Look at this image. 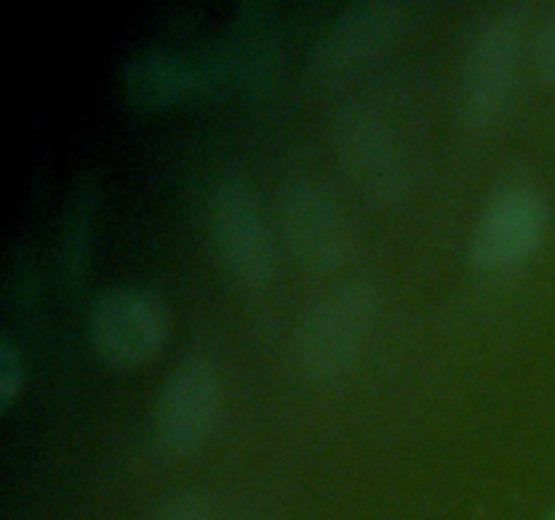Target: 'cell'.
<instances>
[{
	"instance_id": "6da1fadb",
	"label": "cell",
	"mask_w": 555,
	"mask_h": 520,
	"mask_svg": "<svg viewBox=\"0 0 555 520\" xmlns=\"http://www.w3.org/2000/svg\"><path fill=\"white\" fill-rule=\"evenodd\" d=\"M377 317V287L352 276L325 290L298 320L293 358L298 372L312 382L341 377L356 363Z\"/></svg>"
},
{
	"instance_id": "7a4b0ae2",
	"label": "cell",
	"mask_w": 555,
	"mask_h": 520,
	"mask_svg": "<svg viewBox=\"0 0 555 520\" xmlns=\"http://www.w3.org/2000/svg\"><path fill=\"white\" fill-rule=\"evenodd\" d=\"M526 11V3H502L472 27L459 74V117L469 128H486L507 108L524 52Z\"/></svg>"
},
{
	"instance_id": "3957f363",
	"label": "cell",
	"mask_w": 555,
	"mask_h": 520,
	"mask_svg": "<svg viewBox=\"0 0 555 520\" xmlns=\"http://www.w3.org/2000/svg\"><path fill=\"white\" fill-rule=\"evenodd\" d=\"M222 385L209 352L193 350L168 372L150 412V447L179 460L204 447L220 417Z\"/></svg>"
},
{
	"instance_id": "277c9868",
	"label": "cell",
	"mask_w": 555,
	"mask_h": 520,
	"mask_svg": "<svg viewBox=\"0 0 555 520\" xmlns=\"http://www.w3.org/2000/svg\"><path fill=\"white\" fill-rule=\"evenodd\" d=\"M406 25L399 0H356L331 20L312 43L304 76L312 87H336L350 81L393 49Z\"/></svg>"
},
{
	"instance_id": "5b68a950",
	"label": "cell",
	"mask_w": 555,
	"mask_h": 520,
	"mask_svg": "<svg viewBox=\"0 0 555 520\" xmlns=\"http://www.w3.org/2000/svg\"><path fill=\"white\" fill-rule=\"evenodd\" d=\"M551 222L545 193L529 182L499 187L469 233V263L480 274H507L540 249Z\"/></svg>"
},
{
	"instance_id": "8992f818",
	"label": "cell",
	"mask_w": 555,
	"mask_h": 520,
	"mask_svg": "<svg viewBox=\"0 0 555 520\" xmlns=\"http://www.w3.org/2000/svg\"><path fill=\"white\" fill-rule=\"evenodd\" d=\"M166 301L152 287H103L87 309V339L108 366H139L157 355L168 336Z\"/></svg>"
},
{
	"instance_id": "52a82bcc",
	"label": "cell",
	"mask_w": 555,
	"mask_h": 520,
	"mask_svg": "<svg viewBox=\"0 0 555 520\" xmlns=\"http://www.w3.org/2000/svg\"><path fill=\"white\" fill-rule=\"evenodd\" d=\"M331 141L339 166L369 198L396 204L410 193V171L393 128L372 103H341L331 125Z\"/></svg>"
},
{
	"instance_id": "ba28073f",
	"label": "cell",
	"mask_w": 555,
	"mask_h": 520,
	"mask_svg": "<svg viewBox=\"0 0 555 520\" xmlns=\"http://www.w3.org/2000/svg\"><path fill=\"white\" fill-rule=\"evenodd\" d=\"M206 227L228 274L247 287L271 280L276 244L263 209L242 179H220L206 198Z\"/></svg>"
},
{
	"instance_id": "9c48e42d",
	"label": "cell",
	"mask_w": 555,
	"mask_h": 520,
	"mask_svg": "<svg viewBox=\"0 0 555 520\" xmlns=\"http://www.w3.org/2000/svg\"><path fill=\"white\" fill-rule=\"evenodd\" d=\"M280 231L293 258L309 271H334L350 252V231L339 200L312 173L291 177L276 195Z\"/></svg>"
},
{
	"instance_id": "30bf717a",
	"label": "cell",
	"mask_w": 555,
	"mask_h": 520,
	"mask_svg": "<svg viewBox=\"0 0 555 520\" xmlns=\"http://www.w3.org/2000/svg\"><path fill=\"white\" fill-rule=\"evenodd\" d=\"M201 76H204V65L182 54L166 52V49H144L128 57L122 68V84L135 103L160 106L195 90Z\"/></svg>"
},
{
	"instance_id": "8fae6325",
	"label": "cell",
	"mask_w": 555,
	"mask_h": 520,
	"mask_svg": "<svg viewBox=\"0 0 555 520\" xmlns=\"http://www.w3.org/2000/svg\"><path fill=\"white\" fill-rule=\"evenodd\" d=\"M98 209V190L90 173H81L74 184H70V195L65 200L63 222H60V247H57V263L63 282L70 287H79L81 276H85L87 263H90V236L92 222H95Z\"/></svg>"
},
{
	"instance_id": "7c38bea8",
	"label": "cell",
	"mask_w": 555,
	"mask_h": 520,
	"mask_svg": "<svg viewBox=\"0 0 555 520\" xmlns=\"http://www.w3.org/2000/svg\"><path fill=\"white\" fill-rule=\"evenodd\" d=\"M531 60L545 84L555 87V3L547 5L531 36Z\"/></svg>"
},
{
	"instance_id": "4fadbf2b",
	"label": "cell",
	"mask_w": 555,
	"mask_h": 520,
	"mask_svg": "<svg viewBox=\"0 0 555 520\" xmlns=\"http://www.w3.org/2000/svg\"><path fill=\"white\" fill-rule=\"evenodd\" d=\"M150 520H215V515H211V502L206 493L179 491L163 498Z\"/></svg>"
},
{
	"instance_id": "5bb4252c",
	"label": "cell",
	"mask_w": 555,
	"mask_h": 520,
	"mask_svg": "<svg viewBox=\"0 0 555 520\" xmlns=\"http://www.w3.org/2000/svg\"><path fill=\"white\" fill-rule=\"evenodd\" d=\"M25 385V363L11 334L0 336V410H9Z\"/></svg>"
},
{
	"instance_id": "9a60e30c",
	"label": "cell",
	"mask_w": 555,
	"mask_h": 520,
	"mask_svg": "<svg viewBox=\"0 0 555 520\" xmlns=\"http://www.w3.org/2000/svg\"><path fill=\"white\" fill-rule=\"evenodd\" d=\"M545 520H555V507L551 509V512H547V515H545Z\"/></svg>"
}]
</instances>
